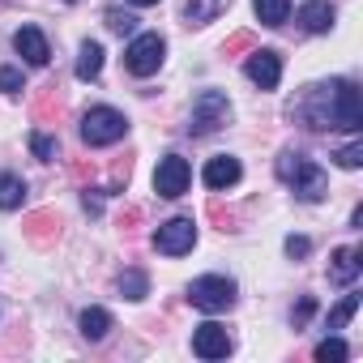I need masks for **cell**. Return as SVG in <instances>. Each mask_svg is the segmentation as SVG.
I'll use <instances>...</instances> for the list:
<instances>
[{"instance_id": "19", "label": "cell", "mask_w": 363, "mask_h": 363, "mask_svg": "<svg viewBox=\"0 0 363 363\" xmlns=\"http://www.w3.org/2000/svg\"><path fill=\"white\" fill-rule=\"evenodd\" d=\"M252 13L261 26H282L291 18V0H252Z\"/></svg>"}, {"instance_id": "26", "label": "cell", "mask_w": 363, "mask_h": 363, "mask_svg": "<svg viewBox=\"0 0 363 363\" xmlns=\"http://www.w3.org/2000/svg\"><path fill=\"white\" fill-rule=\"evenodd\" d=\"M22 90H26V82L18 69H0V94H22Z\"/></svg>"}, {"instance_id": "22", "label": "cell", "mask_w": 363, "mask_h": 363, "mask_svg": "<svg viewBox=\"0 0 363 363\" xmlns=\"http://www.w3.org/2000/svg\"><path fill=\"white\" fill-rule=\"evenodd\" d=\"M354 312H359V295H346V299H342V303H337V308L329 312L325 329H329V333H333V329H346V320H350Z\"/></svg>"}, {"instance_id": "7", "label": "cell", "mask_w": 363, "mask_h": 363, "mask_svg": "<svg viewBox=\"0 0 363 363\" xmlns=\"http://www.w3.org/2000/svg\"><path fill=\"white\" fill-rule=\"evenodd\" d=\"M193 244H197V223L193 218H167L154 231V248L162 257H184V252H193Z\"/></svg>"}, {"instance_id": "9", "label": "cell", "mask_w": 363, "mask_h": 363, "mask_svg": "<svg viewBox=\"0 0 363 363\" xmlns=\"http://www.w3.org/2000/svg\"><path fill=\"white\" fill-rule=\"evenodd\" d=\"M231 333H227V325H218V320H206V325H197L193 329V354L197 359H227L231 354Z\"/></svg>"}, {"instance_id": "1", "label": "cell", "mask_w": 363, "mask_h": 363, "mask_svg": "<svg viewBox=\"0 0 363 363\" xmlns=\"http://www.w3.org/2000/svg\"><path fill=\"white\" fill-rule=\"evenodd\" d=\"M291 116L312 128V133H329V128H346V133H359L363 128V103H359V86L346 82V77H333V82H316L303 90V99L291 107Z\"/></svg>"}, {"instance_id": "24", "label": "cell", "mask_w": 363, "mask_h": 363, "mask_svg": "<svg viewBox=\"0 0 363 363\" xmlns=\"http://www.w3.org/2000/svg\"><path fill=\"white\" fill-rule=\"evenodd\" d=\"M103 22H107V30H116V35H133V30H137V18L124 13V9H107Z\"/></svg>"}, {"instance_id": "6", "label": "cell", "mask_w": 363, "mask_h": 363, "mask_svg": "<svg viewBox=\"0 0 363 363\" xmlns=\"http://www.w3.org/2000/svg\"><path fill=\"white\" fill-rule=\"evenodd\" d=\"M189 303L201 312H227L235 303V282L227 274H206L189 286Z\"/></svg>"}, {"instance_id": "18", "label": "cell", "mask_w": 363, "mask_h": 363, "mask_svg": "<svg viewBox=\"0 0 363 363\" xmlns=\"http://www.w3.org/2000/svg\"><path fill=\"white\" fill-rule=\"evenodd\" d=\"M22 201H26V179L0 171V210H18Z\"/></svg>"}, {"instance_id": "28", "label": "cell", "mask_w": 363, "mask_h": 363, "mask_svg": "<svg viewBox=\"0 0 363 363\" xmlns=\"http://www.w3.org/2000/svg\"><path fill=\"white\" fill-rule=\"evenodd\" d=\"M312 312H316V303H312V299H299V308H291V325H295V329H299V325H308V316H312Z\"/></svg>"}, {"instance_id": "15", "label": "cell", "mask_w": 363, "mask_h": 363, "mask_svg": "<svg viewBox=\"0 0 363 363\" xmlns=\"http://www.w3.org/2000/svg\"><path fill=\"white\" fill-rule=\"evenodd\" d=\"M299 22H303L308 35H325L333 26V5L329 0H308V5L299 9Z\"/></svg>"}, {"instance_id": "17", "label": "cell", "mask_w": 363, "mask_h": 363, "mask_svg": "<svg viewBox=\"0 0 363 363\" xmlns=\"http://www.w3.org/2000/svg\"><path fill=\"white\" fill-rule=\"evenodd\" d=\"M99 73H103V48L94 39H86L77 52V82H94Z\"/></svg>"}, {"instance_id": "23", "label": "cell", "mask_w": 363, "mask_h": 363, "mask_svg": "<svg viewBox=\"0 0 363 363\" xmlns=\"http://www.w3.org/2000/svg\"><path fill=\"white\" fill-rule=\"evenodd\" d=\"M30 154H35L39 162H52V158L60 154V141L48 137V133H30Z\"/></svg>"}, {"instance_id": "8", "label": "cell", "mask_w": 363, "mask_h": 363, "mask_svg": "<svg viewBox=\"0 0 363 363\" xmlns=\"http://www.w3.org/2000/svg\"><path fill=\"white\" fill-rule=\"evenodd\" d=\"M189 179H193L189 158L167 154V158L158 162V171H154V193L167 197V201H175V197H184V193H189Z\"/></svg>"}, {"instance_id": "30", "label": "cell", "mask_w": 363, "mask_h": 363, "mask_svg": "<svg viewBox=\"0 0 363 363\" xmlns=\"http://www.w3.org/2000/svg\"><path fill=\"white\" fill-rule=\"evenodd\" d=\"M65 5H77V0H65Z\"/></svg>"}, {"instance_id": "3", "label": "cell", "mask_w": 363, "mask_h": 363, "mask_svg": "<svg viewBox=\"0 0 363 363\" xmlns=\"http://www.w3.org/2000/svg\"><path fill=\"white\" fill-rule=\"evenodd\" d=\"M227 120H231L227 94H223V90H201V94L193 99V111H189V133H193V137H210V133H218Z\"/></svg>"}, {"instance_id": "10", "label": "cell", "mask_w": 363, "mask_h": 363, "mask_svg": "<svg viewBox=\"0 0 363 363\" xmlns=\"http://www.w3.org/2000/svg\"><path fill=\"white\" fill-rule=\"evenodd\" d=\"M244 73H248V82H252L257 90H278V82H282V56H278L274 48H261V52L248 56Z\"/></svg>"}, {"instance_id": "2", "label": "cell", "mask_w": 363, "mask_h": 363, "mask_svg": "<svg viewBox=\"0 0 363 363\" xmlns=\"http://www.w3.org/2000/svg\"><path fill=\"white\" fill-rule=\"evenodd\" d=\"M274 171H278V179H282V184H286L299 201H320L325 189H329L325 171H320L308 154H299V150H282L278 162H274Z\"/></svg>"}, {"instance_id": "21", "label": "cell", "mask_w": 363, "mask_h": 363, "mask_svg": "<svg viewBox=\"0 0 363 363\" xmlns=\"http://www.w3.org/2000/svg\"><path fill=\"white\" fill-rule=\"evenodd\" d=\"M350 359V346L342 342V337H325V342H316V363H346Z\"/></svg>"}, {"instance_id": "5", "label": "cell", "mask_w": 363, "mask_h": 363, "mask_svg": "<svg viewBox=\"0 0 363 363\" xmlns=\"http://www.w3.org/2000/svg\"><path fill=\"white\" fill-rule=\"evenodd\" d=\"M128 133V120L116 111V107H90L86 116H82V141L86 145H116L120 137Z\"/></svg>"}, {"instance_id": "25", "label": "cell", "mask_w": 363, "mask_h": 363, "mask_svg": "<svg viewBox=\"0 0 363 363\" xmlns=\"http://www.w3.org/2000/svg\"><path fill=\"white\" fill-rule=\"evenodd\" d=\"M333 158H337V167H342V171H359V167H363V141H350V145H342Z\"/></svg>"}, {"instance_id": "14", "label": "cell", "mask_w": 363, "mask_h": 363, "mask_svg": "<svg viewBox=\"0 0 363 363\" xmlns=\"http://www.w3.org/2000/svg\"><path fill=\"white\" fill-rule=\"evenodd\" d=\"M77 329H82L86 342H103V337L111 333V312H107V308H82Z\"/></svg>"}, {"instance_id": "29", "label": "cell", "mask_w": 363, "mask_h": 363, "mask_svg": "<svg viewBox=\"0 0 363 363\" xmlns=\"http://www.w3.org/2000/svg\"><path fill=\"white\" fill-rule=\"evenodd\" d=\"M128 5H137V9H150V5H158V0H128Z\"/></svg>"}, {"instance_id": "4", "label": "cell", "mask_w": 363, "mask_h": 363, "mask_svg": "<svg viewBox=\"0 0 363 363\" xmlns=\"http://www.w3.org/2000/svg\"><path fill=\"white\" fill-rule=\"evenodd\" d=\"M167 60V39L162 35H133V43L124 48V69L133 77H154Z\"/></svg>"}, {"instance_id": "11", "label": "cell", "mask_w": 363, "mask_h": 363, "mask_svg": "<svg viewBox=\"0 0 363 363\" xmlns=\"http://www.w3.org/2000/svg\"><path fill=\"white\" fill-rule=\"evenodd\" d=\"M13 48H18V56H22L26 65H35V69H43V65L52 60V48H48V35H43L39 26H22V30L13 35Z\"/></svg>"}, {"instance_id": "12", "label": "cell", "mask_w": 363, "mask_h": 363, "mask_svg": "<svg viewBox=\"0 0 363 363\" xmlns=\"http://www.w3.org/2000/svg\"><path fill=\"white\" fill-rule=\"evenodd\" d=\"M240 175H244L240 158H231V154H218V158H210V162H206V189H214V193H223V189H235V184H240Z\"/></svg>"}, {"instance_id": "20", "label": "cell", "mask_w": 363, "mask_h": 363, "mask_svg": "<svg viewBox=\"0 0 363 363\" xmlns=\"http://www.w3.org/2000/svg\"><path fill=\"white\" fill-rule=\"evenodd\" d=\"M120 295L133 299V303L145 299V295H150V278H145L141 269H124V274H120Z\"/></svg>"}, {"instance_id": "27", "label": "cell", "mask_w": 363, "mask_h": 363, "mask_svg": "<svg viewBox=\"0 0 363 363\" xmlns=\"http://www.w3.org/2000/svg\"><path fill=\"white\" fill-rule=\"evenodd\" d=\"M312 252V240L303 235H286V257H308Z\"/></svg>"}, {"instance_id": "16", "label": "cell", "mask_w": 363, "mask_h": 363, "mask_svg": "<svg viewBox=\"0 0 363 363\" xmlns=\"http://www.w3.org/2000/svg\"><path fill=\"white\" fill-rule=\"evenodd\" d=\"M227 9H231V0H189V5H184V22L189 26H210Z\"/></svg>"}, {"instance_id": "13", "label": "cell", "mask_w": 363, "mask_h": 363, "mask_svg": "<svg viewBox=\"0 0 363 363\" xmlns=\"http://www.w3.org/2000/svg\"><path fill=\"white\" fill-rule=\"evenodd\" d=\"M359 274H363V248H337L333 265H329V282L333 286H354Z\"/></svg>"}]
</instances>
